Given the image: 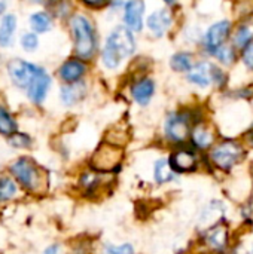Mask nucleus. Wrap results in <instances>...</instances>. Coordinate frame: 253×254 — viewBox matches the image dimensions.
<instances>
[{"mask_svg": "<svg viewBox=\"0 0 253 254\" xmlns=\"http://www.w3.org/2000/svg\"><path fill=\"white\" fill-rule=\"evenodd\" d=\"M245 141H246L248 146L253 147V127H251V129L245 134Z\"/></svg>", "mask_w": 253, "mask_h": 254, "instance_id": "nucleus-34", "label": "nucleus"}, {"mask_svg": "<svg viewBox=\"0 0 253 254\" xmlns=\"http://www.w3.org/2000/svg\"><path fill=\"white\" fill-rule=\"evenodd\" d=\"M136 51V37L133 31H130L125 25L115 27L103 46L101 51V63L107 70H115L119 64L131 57Z\"/></svg>", "mask_w": 253, "mask_h": 254, "instance_id": "nucleus-1", "label": "nucleus"}, {"mask_svg": "<svg viewBox=\"0 0 253 254\" xmlns=\"http://www.w3.org/2000/svg\"><path fill=\"white\" fill-rule=\"evenodd\" d=\"M21 43H22V48H24L25 51L31 52V51H34V49L37 48V43H39V42H37L36 34H33V33H27V34H24V36H22Z\"/></svg>", "mask_w": 253, "mask_h": 254, "instance_id": "nucleus-30", "label": "nucleus"}, {"mask_svg": "<svg viewBox=\"0 0 253 254\" xmlns=\"http://www.w3.org/2000/svg\"><path fill=\"white\" fill-rule=\"evenodd\" d=\"M15 129H16V124L12 119V116L3 107H0V134L10 135L12 132H15Z\"/></svg>", "mask_w": 253, "mask_h": 254, "instance_id": "nucleus-27", "label": "nucleus"}, {"mask_svg": "<svg viewBox=\"0 0 253 254\" xmlns=\"http://www.w3.org/2000/svg\"><path fill=\"white\" fill-rule=\"evenodd\" d=\"M15 192H16V188L9 179H6V177L0 179V202L10 199L15 195Z\"/></svg>", "mask_w": 253, "mask_h": 254, "instance_id": "nucleus-28", "label": "nucleus"}, {"mask_svg": "<svg viewBox=\"0 0 253 254\" xmlns=\"http://www.w3.org/2000/svg\"><path fill=\"white\" fill-rule=\"evenodd\" d=\"M224 211H225V208H224V205L221 204V202H212V204H209L204 210H203V214H201V217H200V223H201V226H204V229L207 231V229H210V228H213L215 225H218V223H221V219L224 217ZM204 231V232H206Z\"/></svg>", "mask_w": 253, "mask_h": 254, "instance_id": "nucleus-19", "label": "nucleus"}, {"mask_svg": "<svg viewBox=\"0 0 253 254\" xmlns=\"http://www.w3.org/2000/svg\"><path fill=\"white\" fill-rule=\"evenodd\" d=\"M204 243L213 253L225 252L228 244H230V231H228V228L224 223H218L213 228L207 229L206 235H204Z\"/></svg>", "mask_w": 253, "mask_h": 254, "instance_id": "nucleus-12", "label": "nucleus"}, {"mask_svg": "<svg viewBox=\"0 0 253 254\" xmlns=\"http://www.w3.org/2000/svg\"><path fill=\"white\" fill-rule=\"evenodd\" d=\"M15 27H16V18L13 15H6L0 24V45L3 48H7L12 43Z\"/></svg>", "mask_w": 253, "mask_h": 254, "instance_id": "nucleus-23", "label": "nucleus"}, {"mask_svg": "<svg viewBox=\"0 0 253 254\" xmlns=\"http://www.w3.org/2000/svg\"><path fill=\"white\" fill-rule=\"evenodd\" d=\"M176 173L170 164V159L167 158H160L154 164V180L157 185H166L170 183L174 179Z\"/></svg>", "mask_w": 253, "mask_h": 254, "instance_id": "nucleus-20", "label": "nucleus"}, {"mask_svg": "<svg viewBox=\"0 0 253 254\" xmlns=\"http://www.w3.org/2000/svg\"><path fill=\"white\" fill-rule=\"evenodd\" d=\"M43 254H60V247L58 246H51L45 250Z\"/></svg>", "mask_w": 253, "mask_h": 254, "instance_id": "nucleus-35", "label": "nucleus"}, {"mask_svg": "<svg viewBox=\"0 0 253 254\" xmlns=\"http://www.w3.org/2000/svg\"><path fill=\"white\" fill-rule=\"evenodd\" d=\"M155 89H157V85H155V82L152 79L140 77V79L133 82V85L130 88V92H131V98L134 100V103L145 107L154 98Z\"/></svg>", "mask_w": 253, "mask_h": 254, "instance_id": "nucleus-14", "label": "nucleus"}, {"mask_svg": "<svg viewBox=\"0 0 253 254\" xmlns=\"http://www.w3.org/2000/svg\"><path fill=\"white\" fill-rule=\"evenodd\" d=\"M51 1H61V0H51Z\"/></svg>", "mask_w": 253, "mask_h": 254, "instance_id": "nucleus-38", "label": "nucleus"}, {"mask_svg": "<svg viewBox=\"0 0 253 254\" xmlns=\"http://www.w3.org/2000/svg\"><path fill=\"white\" fill-rule=\"evenodd\" d=\"M12 174L16 177V180L28 190H36L37 186L42 183V173L37 168V165L27 159V158H21L18 159L12 168H10Z\"/></svg>", "mask_w": 253, "mask_h": 254, "instance_id": "nucleus-6", "label": "nucleus"}, {"mask_svg": "<svg viewBox=\"0 0 253 254\" xmlns=\"http://www.w3.org/2000/svg\"><path fill=\"white\" fill-rule=\"evenodd\" d=\"M86 73V65L82 60L79 58H72L67 60L61 67H60V77L67 82V83H76L81 82L82 76Z\"/></svg>", "mask_w": 253, "mask_h": 254, "instance_id": "nucleus-16", "label": "nucleus"}, {"mask_svg": "<svg viewBox=\"0 0 253 254\" xmlns=\"http://www.w3.org/2000/svg\"><path fill=\"white\" fill-rule=\"evenodd\" d=\"M215 71H216L215 64L209 61H198L186 73V79L189 83L198 88H209L212 83H215Z\"/></svg>", "mask_w": 253, "mask_h": 254, "instance_id": "nucleus-10", "label": "nucleus"}, {"mask_svg": "<svg viewBox=\"0 0 253 254\" xmlns=\"http://www.w3.org/2000/svg\"><path fill=\"white\" fill-rule=\"evenodd\" d=\"M252 254H253V252H252Z\"/></svg>", "mask_w": 253, "mask_h": 254, "instance_id": "nucleus-39", "label": "nucleus"}, {"mask_svg": "<svg viewBox=\"0 0 253 254\" xmlns=\"http://www.w3.org/2000/svg\"><path fill=\"white\" fill-rule=\"evenodd\" d=\"M194 65V55L186 51L176 52L170 60V67L177 73H188Z\"/></svg>", "mask_w": 253, "mask_h": 254, "instance_id": "nucleus-22", "label": "nucleus"}, {"mask_svg": "<svg viewBox=\"0 0 253 254\" xmlns=\"http://www.w3.org/2000/svg\"><path fill=\"white\" fill-rule=\"evenodd\" d=\"M121 161H122L121 149L113 144H106V146H100V149L95 150V153L91 158V167L94 171L109 173L118 168L121 165Z\"/></svg>", "mask_w": 253, "mask_h": 254, "instance_id": "nucleus-5", "label": "nucleus"}, {"mask_svg": "<svg viewBox=\"0 0 253 254\" xmlns=\"http://www.w3.org/2000/svg\"><path fill=\"white\" fill-rule=\"evenodd\" d=\"M242 61H243V64H245L249 70H252L253 71V45L248 46V48L243 51V54H242Z\"/></svg>", "mask_w": 253, "mask_h": 254, "instance_id": "nucleus-32", "label": "nucleus"}, {"mask_svg": "<svg viewBox=\"0 0 253 254\" xmlns=\"http://www.w3.org/2000/svg\"><path fill=\"white\" fill-rule=\"evenodd\" d=\"M145 10H146L145 0H130L124 6V15H122L124 25L133 33L142 31Z\"/></svg>", "mask_w": 253, "mask_h": 254, "instance_id": "nucleus-11", "label": "nucleus"}, {"mask_svg": "<svg viewBox=\"0 0 253 254\" xmlns=\"http://www.w3.org/2000/svg\"><path fill=\"white\" fill-rule=\"evenodd\" d=\"M6 6H7V0H0V15L3 13V10L6 9Z\"/></svg>", "mask_w": 253, "mask_h": 254, "instance_id": "nucleus-36", "label": "nucleus"}, {"mask_svg": "<svg viewBox=\"0 0 253 254\" xmlns=\"http://www.w3.org/2000/svg\"><path fill=\"white\" fill-rule=\"evenodd\" d=\"M164 3H167V4H171V3H174L176 0H163Z\"/></svg>", "mask_w": 253, "mask_h": 254, "instance_id": "nucleus-37", "label": "nucleus"}, {"mask_svg": "<svg viewBox=\"0 0 253 254\" xmlns=\"http://www.w3.org/2000/svg\"><path fill=\"white\" fill-rule=\"evenodd\" d=\"M72 33L76 55L81 60L92 58L97 51V34L92 22L84 15H76L72 18Z\"/></svg>", "mask_w": 253, "mask_h": 254, "instance_id": "nucleus-2", "label": "nucleus"}, {"mask_svg": "<svg viewBox=\"0 0 253 254\" xmlns=\"http://www.w3.org/2000/svg\"><path fill=\"white\" fill-rule=\"evenodd\" d=\"M171 22H173V16L169 9H157L148 16L146 27L151 31V34H154L155 37H163L169 31Z\"/></svg>", "mask_w": 253, "mask_h": 254, "instance_id": "nucleus-15", "label": "nucleus"}, {"mask_svg": "<svg viewBox=\"0 0 253 254\" xmlns=\"http://www.w3.org/2000/svg\"><path fill=\"white\" fill-rule=\"evenodd\" d=\"M231 33V22L228 19H221L213 22L203 34V48L212 55L216 49L225 45Z\"/></svg>", "mask_w": 253, "mask_h": 254, "instance_id": "nucleus-7", "label": "nucleus"}, {"mask_svg": "<svg viewBox=\"0 0 253 254\" xmlns=\"http://www.w3.org/2000/svg\"><path fill=\"white\" fill-rule=\"evenodd\" d=\"M191 143L198 150H210L215 146L216 134L212 127L204 124L203 121L195 124L191 131Z\"/></svg>", "mask_w": 253, "mask_h": 254, "instance_id": "nucleus-13", "label": "nucleus"}, {"mask_svg": "<svg viewBox=\"0 0 253 254\" xmlns=\"http://www.w3.org/2000/svg\"><path fill=\"white\" fill-rule=\"evenodd\" d=\"M212 55H213L221 64H224V65H231V64L237 60L236 48H234L233 45H224V46H221L219 49H216Z\"/></svg>", "mask_w": 253, "mask_h": 254, "instance_id": "nucleus-25", "label": "nucleus"}, {"mask_svg": "<svg viewBox=\"0 0 253 254\" xmlns=\"http://www.w3.org/2000/svg\"><path fill=\"white\" fill-rule=\"evenodd\" d=\"M245 158V147L234 140H225L210 149L209 159L219 171H231Z\"/></svg>", "mask_w": 253, "mask_h": 254, "instance_id": "nucleus-4", "label": "nucleus"}, {"mask_svg": "<svg viewBox=\"0 0 253 254\" xmlns=\"http://www.w3.org/2000/svg\"><path fill=\"white\" fill-rule=\"evenodd\" d=\"M101 254H134V247L128 243L121 244V246H113V244H106L103 247Z\"/></svg>", "mask_w": 253, "mask_h": 254, "instance_id": "nucleus-29", "label": "nucleus"}, {"mask_svg": "<svg viewBox=\"0 0 253 254\" xmlns=\"http://www.w3.org/2000/svg\"><path fill=\"white\" fill-rule=\"evenodd\" d=\"M9 143L13 147H27L30 144V138L25 134H15L9 138Z\"/></svg>", "mask_w": 253, "mask_h": 254, "instance_id": "nucleus-31", "label": "nucleus"}, {"mask_svg": "<svg viewBox=\"0 0 253 254\" xmlns=\"http://www.w3.org/2000/svg\"><path fill=\"white\" fill-rule=\"evenodd\" d=\"M82 3L92 9H101L104 6H109L112 3V0H82Z\"/></svg>", "mask_w": 253, "mask_h": 254, "instance_id": "nucleus-33", "label": "nucleus"}, {"mask_svg": "<svg viewBox=\"0 0 253 254\" xmlns=\"http://www.w3.org/2000/svg\"><path fill=\"white\" fill-rule=\"evenodd\" d=\"M81 185H82V188H84L88 193L95 192V190L101 186V179H100V176H98V171H88V173L82 174V177H81Z\"/></svg>", "mask_w": 253, "mask_h": 254, "instance_id": "nucleus-26", "label": "nucleus"}, {"mask_svg": "<svg viewBox=\"0 0 253 254\" xmlns=\"http://www.w3.org/2000/svg\"><path fill=\"white\" fill-rule=\"evenodd\" d=\"M85 94H86V86L82 82L69 83L61 89V100L66 106H73L79 103L85 97Z\"/></svg>", "mask_w": 253, "mask_h": 254, "instance_id": "nucleus-21", "label": "nucleus"}, {"mask_svg": "<svg viewBox=\"0 0 253 254\" xmlns=\"http://www.w3.org/2000/svg\"><path fill=\"white\" fill-rule=\"evenodd\" d=\"M170 164L174 170V173H192L198 167V155L194 149L191 147H177L171 152L170 155Z\"/></svg>", "mask_w": 253, "mask_h": 254, "instance_id": "nucleus-8", "label": "nucleus"}, {"mask_svg": "<svg viewBox=\"0 0 253 254\" xmlns=\"http://www.w3.org/2000/svg\"><path fill=\"white\" fill-rule=\"evenodd\" d=\"M51 16L46 12H37L30 16V25L37 33H45L51 28Z\"/></svg>", "mask_w": 253, "mask_h": 254, "instance_id": "nucleus-24", "label": "nucleus"}, {"mask_svg": "<svg viewBox=\"0 0 253 254\" xmlns=\"http://www.w3.org/2000/svg\"><path fill=\"white\" fill-rule=\"evenodd\" d=\"M39 71H40L39 67H36L27 61L13 60L9 63V74H10L12 80L15 82V85L19 88H28L31 80L36 77V74Z\"/></svg>", "mask_w": 253, "mask_h": 254, "instance_id": "nucleus-9", "label": "nucleus"}, {"mask_svg": "<svg viewBox=\"0 0 253 254\" xmlns=\"http://www.w3.org/2000/svg\"><path fill=\"white\" fill-rule=\"evenodd\" d=\"M253 45V19H243L233 33V46L236 49L245 51L248 46Z\"/></svg>", "mask_w": 253, "mask_h": 254, "instance_id": "nucleus-17", "label": "nucleus"}, {"mask_svg": "<svg viewBox=\"0 0 253 254\" xmlns=\"http://www.w3.org/2000/svg\"><path fill=\"white\" fill-rule=\"evenodd\" d=\"M49 85H51L49 76L45 73V70L40 68V71L36 74V77L31 80L30 86L27 88L30 100L34 101V103H42L45 100V97H46V92L49 89Z\"/></svg>", "mask_w": 253, "mask_h": 254, "instance_id": "nucleus-18", "label": "nucleus"}, {"mask_svg": "<svg viewBox=\"0 0 253 254\" xmlns=\"http://www.w3.org/2000/svg\"><path fill=\"white\" fill-rule=\"evenodd\" d=\"M201 122L194 110H177L167 115L164 122V135L170 143L180 144L191 137L195 124Z\"/></svg>", "mask_w": 253, "mask_h": 254, "instance_id": "nucleus-3", "label": "nucleus"}]
</instances>
